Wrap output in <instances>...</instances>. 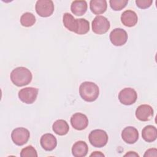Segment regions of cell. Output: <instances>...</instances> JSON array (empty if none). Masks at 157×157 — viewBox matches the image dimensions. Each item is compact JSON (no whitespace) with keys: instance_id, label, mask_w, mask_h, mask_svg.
<instances>
[{"instance_id":"6da1fadb","label":"cell","mask_w":157,"mask_h":157,"mask_svg":"<svg viewBox=\"0 0 157 157\" xmlns=\"http://www.w3.org/2000/svg\"><path fill=\"white\" fill-rule=\"evenodd\" d=\"M31 72L25 67H17L10 73V80L17 86H23L28 85L32 80Z\"/></svg>"},{"instance_id":"7a4b0ae2","label":"cell","mask_w":157,"mask_h":157,"mask_svg":"<svg viewBox=\"0 0 157 157\" xmlns=\"http://www.w3.org/2000/svg\"><path fill=\"white\" fill-rule=\"evenodd\" d=\"M79 94L84 101L93 102L99 96V88L94 82H84L79 86Z\"/></svg>"},{"instance_id":"3957f363","label":"cell","mask_w":157,"mask_h":157,"mask_svg":"<svg viewBox=\"0 0 157 157\" xmlns=\"http://www.w3.org/2000/svg\"><path fill=\"white\" fill-rule=\"evenodd\" d=\"M90 144L94 147L101 148L104 147L108 142V135L102 129H94L91 131L88 136Z\"/></svg>"},{"instance_id":"277c9868","label":"cell","mask_w":157,"mask_h":157,"mask_svg":"<svg viewBox=\"0 0 157 157\" xmlns=\"http://www.w3.org/2000/svg\"><path fill=\"white\" fill-rule=\"evenodd\" d=\"M37 13L42 17H48L54 11V4L51 0H38L35 6Z\"/></svg>"},{"instance_id":"5b68a950","label":"cell","mask_w":157,"mask_h":157,"mask_svg":"<svg viewBox=\"0 0 157 157\" xmlns=\"http://www.w3.org/2000/svg\"><path fill=\"white\" fill-rule=\"evenodd\" d=\"M110 26L108 19L102 15L96 16L92 21V30L97 34H103L108 31Z\"/></svg>"},{"instance_id":"8992f818","label":"cell","mask_w":157,"mask_h":157,"mask_svg":"<svg viewBox=\"0 0 157 157\" xmlns=\"http://www.w3.org/2000/svg\"><path fill=\"white\" fill-rule=\"evenodd\" d=\"M29 137V131L23 127L14 129L11 133V138L13 142L18 146H21L25 144L28 141Z\"/></svg>"},{"instance_id":"52a82bcc","label":"cell","mask_w":157,"mask_h":157,"mask_svg":"<svg viewBox=\"0 0 157 157\" xmlns=\"http://www.w3.org/2000/svg\"><path fill=\"white\" fill-rule=\"evenodd\" d=\"M38 91L39 90L36 88L26 87L19 91L18 98L25 104H33L37 98Z\"/></svg>"},{"instance_id":"ba28073f","label":"cell","mask_w":157,"mask_h":157,"mask_svg":"<svg viewBox=\"0 0 157 157\" xmlns=\"http://www.w3.org/2000/svg\"><path fill=\"white\" fill-rule=\"evenodd\" d=\"M137 99V94L135 90L131 88H125L121 90L118 94L120 102L126 105L133 104Z\"/></svg>"},{"instance_id":"9c48e42d","label":"cell","mask_w":157,"mask_h":157,"mask_svg":"<svg viewBox=\"0 0 157 157\" xmlns=\"http://www.w3.org/2000/svg\"><path fill=\"white\" fill-rule=\"evenodd\" d=\"M110 40L115 46L123 45L128 40V34L122 28H115L110 33Z\"/></svg>"},{"instance_id":"30bf717a","label":"cell","mask_w":157,"mask_h":157,"mask_svg":"<svg viewBox=\"0 0 157 157\" xmlns=\"http://www.w3.org/2000/svg\"><path fill=\"white\" fill-rule=\"evenodd\" d=\"M71 123L75 129L82 131L88 126V119L85 114L78 112L71 117Z\"/></svg>"},{"instance_id":"8fae6325","label":"cell","mask_w":157,"mask_h":157,"mask_svg":"<svg viewBox=\"0 0 157 157\" xmlns=\"http://www.w3.org/2000/svg\"><path fill=\"white\" fill-rule=\"evenodd\" d=\"M153 116V109L148 104L139 105L136 110V118L142 121H149Z\"/></svg>"},{"instance_id":"7c38bea8","label":"cell","mask_w":157,"mask_h":157,"mask_svg":"<svg viewBox=\"0 0 157 157\" xmlns=\"http://www.w3.org/2000/svg\"><path fill=\"white\" fill-rule=\"evenodd\" d=\"M121 138L127 144H134L139 139L138 131L133 126H127L121 132Z\"/></svg>"},{"instance_id":"4fadbf2b","label":"cell","mask_w":157,"mask_h":157,"mask_svg":"<svg viewBox=\"0 0 157 157\" xmlns=\"http://www.w3.org/2000/svg\"><path fill=\"white\" fill-rule=\"evenodd\" d=\"M40 144L43 149L46 151H52L57 145L56 138L50 133L44 134L40 140Z\"/></svg>"},{"instance_id":"5bb4252c","label":"cell","mask_w":157,"mask_h":157,"mask_svg":"<svg viewBox=\"0 0 157 157\" xmlns=\"http://www.w3.org/2000/svg\"><path fill=\"white\" fill-rule=\"evenodd\" d=\"M121 21L123 25L128 27H132L136 25L138 17L136 13L131 10H127L123 12L121 15Z\"/></svg>"},{"instance_id":"9a60e30c","label":"cell","mask_w":157,"mask_h":157,"mask_svg":"<svg viewBox=\"0 0 157 157\" xmlns=\"http://www.w3.org/2000/svg\"><path fill=\"white\" fill-rule=\"evenodd\" d=\"M88 151L86 143L82 140L76 142L72 147V153L75 157H84Z\"/></svg>"},{"instance_id":"2e32d148","label":"cell","mask_w":157,"mask_h":157,"mask_svg":"<svg viewBox=\"0 0 157 157\" xmlns=\"http://www.w3.org/2000/svg\"><path fill=\"white\" fill-rule=\"evenodd\" d=\"M90 7L93 13L96 15L102 14L107 9V1L105 0H91L90 2Z\"/></svg>"},{"instance_id":"e0dca14e","label":"cell","mask_w":157,"mask_h":157,"mask_svg":"<svg viewBox=\"0 0 157 157\" xmlns=\"http://www.w3.org/2000/svg\"><path fill=\"white\" fill-rule=\"evenodd\" d=\"M63 22L68 30L76 33L78 28L77 19H75L69 13H64L63 16Z\"/></svg>"},{"instance_id":"ac0fdd59","label":"cell","mask_w":157,"mask_h":157,"mask_svg":"<svg viewBox=\"0 0 157 157\" xmlns=\"http://www.w3.org/2000/svg\"><path fill=\"white\" fill-rule=\"evenodd\" d=\"M88 5L86 1H74L71 6V10L77 16H82L87 10Z\"/></svg>"},{"instance_id":"d6986e66","label":"cell","mask_w":157,"mask_h":157,"mask_svg":"<svg viewBox=\"0 0 157 157\" xmlns=\"http://www.w3.org/2000/svg\"><path fill=\"white\" fill-rule=\"evenodd\" d=\"M142 136L144 140L147 142H154L157 137V130L155 126L147 125L142 131Z\"/></svg>"},{"instance_id":"ffe728a7","label":"cell","mask_w":157,"mask_h":157,"mask_svg":"<svg viewBox=\"0 0 157 157\" xmlns=\"http://www.w3.org/2000/svg\"><path fill=\"white\" fill-rule=\"evenodd\" d=\"M52 129L54 132H55L56 134L59 136H64L68 132L69 126L66 121L60 119L55 121L53 123Z\"/></svg>"},{"instance_id":"44dd1931","label":"cell","mask_w":157,"mask_h":157,"mask_svg":"<svg viewBox=\"0 0 157 157\" xmlns=\"http://www.w3.org/2000/svg\"><path fill=\"white\" fill-rule=\"evenodd\" d=\"M36 23V17L31 12H25L20 17V23L25 27H29Z\"/></svg>"},{"instance_id":"7402d4cb","label":"cell","mask_w":157,"mask_h":157,"mask_svg":"<svg viewBox=\"0 0 157 157\" xmlns=\"http://www.w3.org/2000/svg\"><path fill=\"white\" fill-rule=\"evenodd\" d=\"M78 28L76 32L77 34H85L90 30V23L85 18H78Z\"/></svg>"},{"instance_id":"603a6c76","label":"cell","mask_w":157,"mask_h":157,"mask_svg":"<svg viewBox=\"0 0 157 157\" xmlns=\"http://www.w3.org/2000/svg\"><path fill=\"white\" fill-rule=\"evenodd\" d=\"M110 7L115 11L121 10L126 7L128 3V0H110L109 1Z\"/></svg>"},{"instance_id":"cb8c5ba5","label":"cell","mask_w":157,"mask_h":157,"mask_svg":"<svg viewBox=\"0 0 157 157\" xmlns=\"http://www.w3.org/2000/svg\"><path fill=\"white\" fill-rule=\"evenodd\" d=\"M21 157H37V153L36 150L32 146L28 145L23 148L20 152Z\"/></svg>"},{"instance_id":"d4e9b609","label":"cell","mask_w":157,"mask_h":157,"mask_svg":"<svg viewBox=\"0 0 157 157\" xmlns=\"http://www.w3.org/2000/svg\"><path fill=\"white\" fill-rule=\"evenodd\" d=\"M153 3L151 0H136V4L137 6L142 9H145L151 6Z\"/></svg>"},{"instance_id":"484cf974","label":"cell","mask_w":157,"mask_h":157,"mask_svg":"<svg viewBox=\"0 0 157 157\" xmlns=\"http://www.w3.org/2000/svg\"><path fill=\"white\" fill-rule=\"evenodd\" d=\"M144 156H157V150L156 148H150L147 150L145 154L144 155Z\"/></svg>"},{"instance_id":"4316f807","label":"cell","mask_w":157,"mask_h":157,"mask_svg":"<svg viewBox=\"0 0 157 157\" xmlns=\"http://www.w3.org/2000/svg\"><path fill=\"white\" fill-rule=\"evenodd\" d=\"M124 156H131V157H132V156H139V155L134 151H129L127 153H126L124 155Z\"/></svg>"},{"instance_id":"83f0119b","label":"cell","mask_w":157,"mask_h":157,"mask_svg":"<svg viewBox=\"0 0 157 157\" xmlns=\"http://www.w3.org/2000/svg\"><path fill=\"white\" fill-rule=\"evenodd\" d=\"M90 156H104V155L100 151H94L90 155Z\"/></svg>"}]
</instances>
